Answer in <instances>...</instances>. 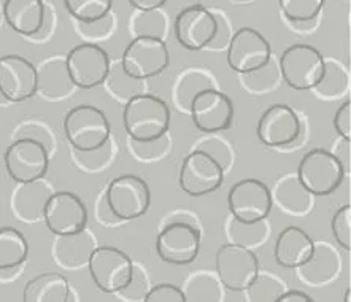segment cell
<instances>
[{
  "label": "cell",
  "instance_id": "4",
  "mask_svg": "<svg viewBox=\"0 0 351 302\" xmlns=\"http://www.w3.org/2000/svg\"><path fill=\"white\" fill-rule=\"evenodd\" d=\"M88 268L94 285L108 294L119 293L134 275V261L130 256L112 245L93 248L88 258Z\"/></svg>",
  "mask_w": 351,
  "mask_h": 302
},
{
  "label": "cell",
  "instance_id": "6",
  "mask_svg": "<svg viewBox=\"0 0 351 302\" xmlns=\"http://www.w3.org/2000/svg\"><path fill=\"white\" fill-rule=\"evenodd\" d=\"M3 163L10 178L16 183H37L48 172L49 156L40 140L26 137L8 145Z\"/></svg>",
  "mask_w": 351,
  "mask_h": 302
},
{
  "label": "cell",
  "instance_id": "35",
  "mask_svg": "<svg viewBox=\"0 0 351 302\" xmlns=\"http://www.w3.org/2000/svg\"><path fill=\"white\" fill-rule=\"evenodd\" d=\"M253 73L258 75V80L243 77V84L250 91H253V93H258V94L275 88L278 84V80L282 78V75H280V69L275 67L272 58H270L269 62L263 65L261 69L253 70Z\"/></svg>",
  "mask_w": 351,
  "mask_h": 302
},
{
  "label": "cell",
  "instance_id": "25",
  "mask_svg": "<svg viewBox=\"0 0 351 302\" xmlns=\"http://www.w3.org/2000/svg\"><path fill=\"white\" fill-rule=\"evenodd\" d=\"M208 88H217V83H215L212 73L208 70L199 67H189L183 73H180L177 83H175V104H177L180 110L189 112V105H191V100L195 97V94H199L200 91Z\"/></svg>",
  "mask_w": 351,
  "mask_h": 302
},
{
  "label": "cell",
  "instance_id": "40",
  "mask_svg": "<svg viewBox=\"0 0 351 302\" xmlns=\"http://www.w3.org/2000/svg\"><path fill=\"white\" fill-rule=\"evenodd\" d=\"M334 128L340 137L351 142V100L347 99L334 115Z\"/></svg>",
  "mask_w": 351,
  "mask_h": 302
},
{
  "label": "cell",
  "instance_id": "34",
  "mask_svg": "<svg viewBox=\"0 0 351 302\" xmlns=\"http://www.w3.org/2000/svg\"><path fill=\"white\" fill-rule=\"evenodd\" d=\"M107 80H110V82L113 83V91L117 93V95L119 94V97H124L126 100L134 97L135 94L147 93V91H145V80H137V78L129 77V75L123 70L121 64L117 65L114 70H112V67H110V73Z\"/></svg>",
  "mask_w": 351,
  "mask_h": 302
},
{
  "label": "cell",
  "instance_id": "23",
  "mask_svg": "<svg viewBox=\"0 0 351 302\" xmlns=\"http://www.w3.org/2000/svg\"><path fill=\"white\" fill-rule=\"evenodd\" d=\"M70 296L69 280L56 272H43L24 286V302H67Z\"/></svg>",
  "mask_w": 351,
  "mask_h": 302
},
{
  "label": "cell",
  "instance_id": "24",
  "mask_svg": "<svg viewBox=\"0 0 351 302\" xmlns=\"http://www.w3.org/2000/svg\"><path fill=\"white\" fill-rule=\"evenodd\" d=\"M272 199L282 210L291 215L308 213L313 205V196L304 188L295 174H288L278 180L272 193Z\"/></svg>",
  "mask_w": 351,
  "mask_h": 302
},
{
  "label": "cell",
  "instance_id": "27",
  "mask_svg": "<svg viewBox=\"0 0 351 302\" xmlns=\"http://www.w3.org/2000/svg\"><path fill=\"white\" fill-rule=\"evenodd\" d=\"M221 281L208 270L193 272L184 281L183 293L189 302H219L223 301Z\"/></svg>",
  "mask_w": 351,
  "mask_h": 302
},
{
  "label": "cell",
  "instance_id": "36",
  "mask_svg": "<svg viewBox=\"0 0 351 302\" xmlns=\"http://www.w3.org/2000/svg\"><path fill=\"white\" fill-rule=\"evenodd\" d=\"M330 229L337 244L343 250H351V205H342L330 220Z\"/></svg>",
  "mask_w": 351,
  "mask_h": 302
},
{
  "label": "cell",
  "instance_id": "12",
  "mask_svg": "<svg viewBox=\"0 0 351 302\" xmlns=\"http://www.w3.org/2000/svg\"><path fill=\"white\" fill-rule=\"evenodd\" d=\"M42 216L54 235H73L86 228L88 209L80 196L70 191H58L45 200Z\"/></svg>",
  "mask_w": 351,
  "mask_h": 302
},
{
  "label": "cell",
  "instance_id": "5",
  "mask_svg": "<svg viewBox=\"0 0 351 302\" xmlns=\"http://www.w3.org/2000/svg\"><path fill=\"white\" fill-rule=\"evenodd\" d=\"M283 82L295 91L313 89L324 73V56L312 45H291L278 59Z\"/></svg>",
  "mask_w": 351,
  "mask_h": 302
},
{
  "label": "cell",
  "instance_id": "14",
  "mask_svg": "<svg viewBox=\"0 0 351 302\" xmlns=\"http://www.w3.org/2000/svg\"><path fill=\"white\" fill-rule=\"evenodd\" d=\"M200 250V233L188 221H172L156 239V253L160 261L173 266L194 263Z\"/></svg>",
  "mask_w": 351,
  "mask_h": 302
},
{
  "label": "cell",
  "instance_id": "2",
  "mask_svg": "<svg viewBox=\"0 0 351 302\" xmlns=\"http://www.w3.org/2000/svg\"><path fill=\"white\" fill-rule=\"evenodd\" d=\"M110 123L102 110L94 105H77L64 118V134L78 153L104 147L110 139Z\"/></svg>",
  "mask_w": 351,
  "mask_h": 302
},
{
  "label": "cell",
  "instance_id": "37",
  "mask_svg": "<svg viewBox=\"0 0 351 302\" xmlns=\"http://www.w3.org/2000/svg\"><path fill=\"white\" fill-rule=\"evenodd\" d=\"M143 302H186V298L177 285L159 283L148 290Z\"/></svg>",
  "mask_w": 351,
  "mask_h": 302
},
{
  "label": "cell",
  "instance_id": "39",
  "mask_svg": "<svg viewBox=\"0 0 351 302\" xmlns=\"http://www.w3.org/2000/svg\"><path fill=\"white\" fill-rule=\"evenodd\" d=\"M200 150L207 151L210 156H213L215 159L221 164V167L226 169L230 165V161H232V151H230L229 145L221 139H208L207 142H202L199 147Z\"/></svg>",
  "mask_w": 351,
  "mask_h": 302
},
{
  "label": "cell",
  "instance_id": "17",
  "mask_svg": "<svg viewBox=\"0 0 351 302\" xmlns=\"http://www.w3.org/2000/svg\"><path fill=\"white\" fill-rule=\"evenodd\" d=\"M217 16L204 5L195 3L183 8L173 24L175 37L183 48L200 51L207 48L217 34Z\"/></svg>",
  "mask_w": 351,
  "mask_h": 302
},
{
  "label": "cell",
  "instance_id": "8",
  "mask_svg": "<svg viewBox=\"0 0 351 302\" xmlns=\"http://www.w3.org/2000/svg\"><path fill=\"white\" fill-rule=\"evenodd\" d=\"M105 200L119 221H132L148 211L152 191L147 181L138 175H121L108 185Z\"/></svg>",
  "mask_w": 351,
  "mask_h": 302
},
{
  "label": "cell",
  "instance_id": "43",
  "mask_svg": "<svg viewBox=\"0 0 351 302\" xmlns=\"http://www.w3.org/2000/svg\"><path fill=\"white\" fill-rule=\"evenodd\" d=\"M339 150L340 153H332L337 156L340 163H342L343 169H345V174L350 172V140H345L342 139V143H339Z\"/></svg>",
  "mask_w": 351,
  "mask_h": 302
},
{
  "label": "cell",
  "instance_id": "29",
  "mask_svg": "<svg viewBox=\"0 0 351 302\" xmlns=\"http://www.w3.org/2000/svg\"><path fill=\"white\" fill-rule=\"evenodd\" d=\"M348 86L350 77L343 65L339 60L324 59V73L313 91H317L319 97L334 99L343 95L345 91H348Z\"/></svg>",
  "mask_w": 351,
  "mask_h": 302
},
{
  "label": "cell",
  "instance_id": "16",
  "mask_svg": "<svg viewBox=\"0 0 351 302\" xmlns=\"http://www.w3.org/2000/svg\"><path fill=\"white\" fill-rule=\"evenodd\" d=\"M272 58V47L263 34L253 27L235 30L228 45L229 67L240 75L258 70Z\"/></svg>",
  "mask_w": 351,
  "mask_h": 302
},
{
  "label": "cell",
  "instance_id": "32",
  "mask_svg": "<svg viewBox=\"0 0 351 302\" xmlns=\"http://www.w3.org/2000/svg\"><path fill=\"white\" fill-rule=\"evenodd\" d=\"M324 2L326 0H278V5L283 16L298 26L315 21L324 7Z\"/></svg>",
  "mask_w": 351,
  "mask_h": 302
},
{
  "label": "cell",
  "instance_id": "19",
  "mask_svg": "<svg viewBox=\"0 0 351 302\" xmlns=\"http://www.w3.org/2000/svg\"><path fill=\"white\" fill-rule=\"evenodd\" d=\"M259 142L270 148H282L294 143L300 134L298 113L287 104H275L261 115L256 126Z\"/></svg>",
  "mask_w": 351,
  "mask_h": 302
},
{
  "label": "cell",
  "instance_id": "28",
  "mask_svg": "<svg viewBox=\"0 0 351 302\" xmlns=\"http://www.w3.org/2000/svg\"><path fill=\"white\" fill-rule=\"evenodd\" d=\"M132 37H156L164 40L169 30L167 14L160 8L135 10L129 23Z\"/></svg>",
  "mask_w": 351,
  "mask_h": 302
},
{
  "label": "cell",
  "instance_id": "10",
  "mask_svg": "<svg viewBox=\"0 0 351 302\" xmlns=\"http://www.w3.org/2000/svg\"><path fill=\"white\" fill-rule=\"evenodd\" d=\"M224 169L204 150H194L180 167V188L191 198H202L221 188Z\"/></svg>",
  "mask_w": 351,
  "mask_h": 302
},
{
  "label": "cell",
  "instance_id": "26",
  "mask_svg": "<svg viewBox=\"0 0 351 302\" xmlns=\"http://www.w3.org/2000/svg\"><path fill=\"white\" fill-rule=\"evenodd\" d=\"M29 244L16 228H0V270H12L26 263Z\"/></svg>",
  "mask_w": 351,
  "mask_h": 302
},
{
  "label": "cell",
  "instance_id": "21",
  "mask_svg": "<svg viewBox=\"0 0 351 302\" xmlns=\"http://www.w3.org/2000/svg\"><path fill=\"white\" fill-rule=\"evenodd\" d=\"M315 242L298 226H288L278 234L275 242V261L285 269H298L299 266L307 263L313 253Z\"/></svg>",
  "mask_w": 351,
  "mask_h": 302
},
{
  "label": "cell",
  "instance_id": "20",
  "mask_svg": "<svg viewBox=\"0 0 351 302\" xmlns=\"http://www.w3.org/2000/svg\"><path fill=\"white\" fill-rule=\"evenodd\" d=\"M342 263L337 250L328 242H319L315 244L313 253L307 263L299 266L298 275L299 279L310 286H324L332 281L339 275Z\"/></svg>",
  "mask_w": 351,
  "mask_h": 302
},
{
  "label": "cell",
  "instance_id": "33",
  "mask_svg": "<svg viewBox=\"0 0 351 302\" xmlns=\"http://www.w3.org/2000/svg\"><path fill=\"white\" fill-rule=\"evenodd\" d=\"M64 5L78 23H94L112 12L113 0H64Z\"/></svg>",
  "mask_w": 351,
  "mask_h": 302
},
{
  "label": "cell",
  "instance_id": "22",
  "mask_svg": "<svg viewBox=\"0 0 351 302\" xmlns=\"http://www.w3.org/2000/svg\"><path fill=\"white\" fill-rule=\"evenodd\" d=\"M2 14L14 32L32 37L43 27L45 3L43 0H5Z\"/></svg>",
  "mask_w": 351,
  "mask_h": 302
},
{
  "label": "cell",
  "instance_id": "1",
  "mask_svg": "<svg viewBox=\"0 0 351 302\" xmlns=\"http://www.w3.org/2000/svg\"><path fill=\"white\" fill-rule=\"evenodd\" d=\"M123 123L130 140L149 142L167 134L170 128V108L165 100L154 94L140 93L126 100Z\"/></svg>",
  "mask_w": 351,
  "mask_h": 302
},
{
  "label": "cell",
  "instance_id": "11",
  "mask_svg": "<svg viewBox=\"0 0 351 302\" xmlns=\"http://www.w3.org/2000/svg\"><path fill=\"white\" fill-rule=\"evenodd\" d=\"M217 277L226 290L243 291L259 272V259L252 248L224 244L217 251Z\"/></svg>",
  "mask_w": 351,
  "mask_h": 302
},
{
  "label": "cell",
  "instance_id": "7",
  "mask_svg": "<svg viewBox=\"0 0 351 302\" xmlns=\"http://www.w3.org/2000/svg\"><path fill=\"white\" fill-rule=\"evenodd\" d=\"M167 43L156 37H134L121 58V67L129 77L147 80L158 77L169 67Z\"/></svg>",
  "mask_w": 351,
  "mask_h": 302
},
{
  "label": "cell",
  "instance_id": "9",
  "mask_svg": "<svg viewBox=\"0 0 351 302\" xmlns=\"http://www.w3.org/2000/svg\"><path fill=\"white\" fill-rule=\"evenodd\" d=\"M65 69L73 86L93 89L105 83L110 73L107 51L93 42L80 43L65 56Z\"/></svg>",
  "mask_w": 351,
  "mask_h": 302
},
{
  "label": "cell",
  "instance_id": "42",
  "mask_svg": "<svg viewBox=\"0 0 351 302\" xmlns=\"http://www.w3.org/2000/svg\"><path fill=\"white\" fill-rule=\"evenodd\" d=\"M277 302H313V299L310 298L307 293H304V291L291 290V291H285Z\"/></svg>",
  "mask_w": 351,
  "mask_h": 302
},
{
  "label": "cell",
  "instance_id": "41",
  "mask_svg": "<svg viewBox=\"0 0 351 302\" xmlns=\"http://www.w3.org/2000/svg\"><path fill=\"white\" fill-rule=\"evenodd\" d=\"M215 16H217V34H215V37L212 42L207 48H212V49H221L224 47H228L229 45V40L232 37V32H230V26L228 23V19H226L221 13L217 14L215 13Z\"/></svg>",
  "mask_w": 351,
  "mask_h": 302
},
{
  "label": "cell",
  "instance_id": "31",
  "mask_svg": "<svg viewBox=\"0 0 351 302\" xmlns=\"http://www.w3.org/2000/svg\"><path fill=\"white\" fill-rule=\"evenodd\" d=\"M250 302H277L287 291V283L269 272H258L252 283L243 290Z\"/></svg>",
  "mask_w": 351,
  "mask_h": 302
},
{
  "label": "cell",
  "instance_id": "15",
  "mask_svg": "<svg viewBox=\"0 0 351 302\" xmlns=\"http://www.w3.org/2000/svg\"><path fill=\"white\" fill-rule=\"evenodd\" d=\"M189 113L200 132L218 134L232 126L234 104L223 91L208 88L195 94L189 105Z\"/></svg>",
  "mask_w": 351,
  "mask_h": 302
},
{
  "label": "cell",
  "instance_id": "3",
  "mask_svg": "<svg viewBox=\"0 0 351 302\" xmlns=\"http://www.w3.org/2000/svg\"><path fill=\"white\" fill-rule=\"evenodd\" d=\"M295 175L313 198L332 194L342 185L345 169L332 151L315 148L304 154Z\"/></svg>",
  "mask_w": 351,
  "mask_h": 302
},
{
  "label": "cell",
  "instance_id": "30",
  "mask_svg": "<svg viewBox=\"0 0 351 302\" xmlns=\"http://www.w3.org/2000/svg\"><path fill=\"white\" fill-rule=\"evenodd\" d=\"M229 237L232 244H239L253 248V246L263 245L270 234V224L267 218L253 221V223H243L232 218L229 223Z\"/></svg>",
  "mask_w": 351,
  "mask_h": 302
},
{
  "label": "cell",
  "instance_id": "44",
  "mask_svg": "<svg viewBox=\"0 0 351 302\" xmlns=\"http://www.w3.org/2000/svg\"><path fill=\"white\" fill-rule=\"evenodd\" d=\"M135 10H152V8H160L167 3V0H129Z\"/></svg>",
  "mask_w": 351,
  "mask_h": 302
},
{
  "label": "cell",
  "instance_id": "38",
  "mask_svg": "<svg viewBox=\"0 0 351 302\" xmlns=\"http://www.w3.org/2000/svg\"><path fill=\"white\" fill-rule=\"evenodd\" d=\"M148 277L140 269L135 268L134 264V275L130 279L129 285L124 286V288L117 294L124 296V299L128 301H143L145 296L148 293Z\"/></svg>",
  "mask_w": 351,
  "mask_h": 302
},
{
  "label": "cell",
  "instance_id": "18",
  "mask_svg": "<svg viewBox=\"0 0 351 302\" xmlns=\"http://www.w3.org/2000/svg\"><path fill=\"white\" fill-rule=\"evenodd\" d=\"M38 91V72L31 60L7 54L0 58V94L10 102H24Z\"/></svg>",
  "mask_w": 351,
  "mask_h": 302
},
{
  "label": "cell",
  "instance_id": "13",
  "mask_svg": "<svg viewBox=\"0 0 351 302\" xmlns=\"http://www.w3.org/2000/svg\"><path fill=\"white\" fill-rule=\"evenodd\" d=\"M228 204L232 218L253 223L267 218L272 211V191L258 178L240 180L230 186Z\"/></svg>",
  "mask_w": 351,
  "mask_h": 302
},
{
  "label": "cell",
  "instance_id": "45",
  "mask_svg": "<svg viewBox=\"0 0 351 302\" xmlns=\"http://www.w3.org/2000/svg\"><path fill=\"white\" fill-rule=\"evenodd\" d=\"M350 293H351V291H350V288H348L347 293H345V299H343L345 302H350V299H351V298H350Z\"/></svg>",
  "mask_w": 351,
  "mask_h": 302
}]
</instances>
